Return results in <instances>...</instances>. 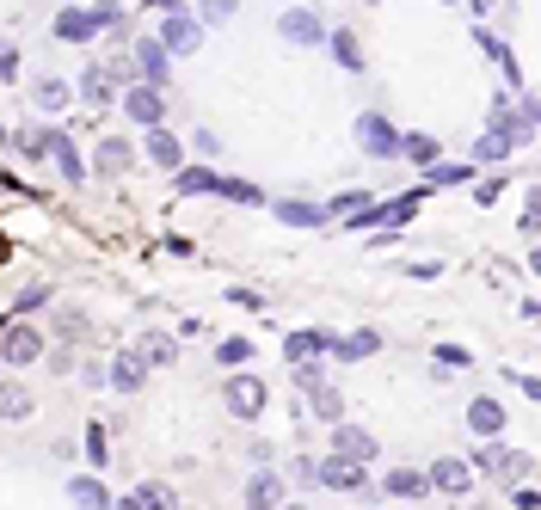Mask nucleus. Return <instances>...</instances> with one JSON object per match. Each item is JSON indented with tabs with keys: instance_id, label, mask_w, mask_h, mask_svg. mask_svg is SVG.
Returning a JSON list of instances; mask_svg holds the SVG:
<instances>
[{
	"instance_id": "1",
	"label": "nucleus",
	"mask_w": 541,
	"mask_h": 510,
	"mask_svg": "<svg viewBox=\"0 0 541 510\" xmlns=\"http://www.w3.org/2000/svg\"><path fill=\"white\" fill-rule=\"evenodd\" d=\"M117 19H124L117 0H105V6H93V13H87V6H68L62 19H56V37H62V43H87V37H99L105 25H117Z\"/></svg>"
},
{
	"instance_id": "2",
	"label": "nucleus",
	"mask_w": 541,
	"mask_h": 510,
	"mask_svg": "<svg viewBox=\"0 0 541 510\" xmlns=\"http://www.w3.org/2000/svg\"><path fill=\"white\" fill-rule=\"evenodd\" d=\"M222 400H228L234 418H259V412H265V381H259V375H234V381L222 387Z\"/></svg>"
},
{
	"instance_id": "3",
	"label": "nucleus",
	"mask_w": 541,
	"mask_h": 510,
	"mask_svg": "<svg viewBox=\"0 0 541 510\" xmlns=\"http://www.w3.org/2000/svg\"><path fill=\"white\" fill-rule=\"evenodd\" d=\"M0 357L6 363H37L43 357V339H37L32 326H0Z\"/></svg>"
},
{
	"instance_id": "4",
	"label": "nucleus",
	"mask_w": 541,
	"mask_h": 510,
	"mask_svg": "<svg viewBox=\"0 0 541 510\" xmlns=\"http://www.w3.org/2000/svg\"><path fill=\"white\" fill-rule=\"evenodd\" d=\"M160 43H167V50H179V56H191V50H203V32H197V19H185V13H167V25H160Z\"/></svg>"
},
{
	"instance_id": "5",
	"label": "nucleus",
	"mask_w": 541,
	"mask_h": 510,
	"mask_svg": "<svg viewBox=\"0 0 541 510\" xmlns=\"http://www.w3.org/2000/svg\"><path fill=\"white\" fill-rule=\"evenodd\" d=\"M124 111H130V117L142 123V130H154V123L167 117V105H160V87H135L130 99H124Z\"/></svg>"
},
{
	"instance_id": "6",
	"label": "nucleus",
	"mask_w": 541,
	"mask_h": 510,
	"mask_svg": "<svg viewBox=\"0 0 541 510\" xmlns=\"http://www.w3.org/2000/svg\"><path fill=\"white\" fill-rule=\"evenodd\" d=\"M283 37H289V43H320V37H326V25H320V13L289 6V13H283Z\"/></svg>"
},
{
	"instance_id": "7",
	"label": "nucleus",
	"mask_w": 541,
	"mask_h": 510,
	"mask_svg": "<svg viewBox=\"0 0 541 510\" xmlns=\"http://www.w3.org/2000/svg\"><path fill=\"white\" fill-rule=\"evenodd\" d=\"M357 141H363L370 154H400V136H394L381 117H357Z\"/></svg>"
},
{
	"instance_id": "8",
	"label": "nucleus",
	"mask_w": 541,
	"mask_h": 510,
	"mask_svg": "<svg viewBox=\"0 0 541 510\" xmlns=\"http://www.w3.org/2000/svg\"><path fill=\"white\" fill-rule=\"evenodd\" d=\"M333 442H338V455H351V461H375V437L370 431H351L344 418L333 424Z\"/></svg>"
},
{
	"instance_id": "9",
	"label": "nucleus",
	"mask_w": 541,
	"mask_h": 510,
	"mask_svg": "<svg viewBox=\"0 0 541 510\" xmlns=\"http://www.w3.org/2000/svg\"><path fill=\"white\" fill-rule=\"evenodd\" d=\"M43 154L56 160V172H62V178H74V185L87 178V167H80V154H74V141H68L62 130H50V148H43Z\"/></svg>"
},
{
	"instance_id": "10",
	"label": "nucleus",
	"mask_w": 541,
	"mask_h": 510,
	"mask_svg": "<svg viewBox=\"0 0 541 510\" xmlns=\"http://www.w3.org/2000/svg\"><path fill=\"white\" fill-rule=\"evenodd\" d=\"M412 215H418V191H412V197H394V204H381L375 215H357V222H375V228H406Z\"/></svg>"
},
{
	"instance_id": "11",
	"label": "nucleus",
	"mask_w": 541,
	"mask_h": 510,
	"mask_svg": "<svg viewBox=\"0 0 541 510\" xmlns=\"http://www.w3.org/2000/svg\"><path fill=\"white\" fill-rule=\"evenodd\" d=\"M314 479H326V486H338V492H357L363 486V461H351V455H338V461H326Z\"/></svg>"
},
{
	"instance_id": "12",
	"label": "nucleus",
	"mask_w": 541,
	"mask_h": 510,
	"mask_svg": "<svg viewBox=\"0 0 541 510\" xmlns=\"http://www.w3.org/2000/svg\"><path fill=\"white\" fill-rule=\"evenodd\" d=\"M167 43H154V37H142V43H135V62H142V68L135 74H148V80H154V87H160V80H167Z\"/></svg>"
},
{
	"instance_id": "13",
	"label": "nucleus",
	"mask_w": 541,
	"mask_h": 510,
	"mask_svg": "<svg viewBox=\"0 0 541 510\" xmlns=\"http://www.w3.org/2000/svg\"><path fill=\"white\" fill-rule=\"evenodd\" d=\"M468 424L480 431V437H492V431H505V406H499V400H473V406H468Z\"/></svg>"
},
{
	"instance_id": "14",
	"label": "nucleus",
	"mask_w": 541,
	"mask_h": 510,
	"mask_svg": "<svg viewBox=\"0 0 541 510\" xmlns=\"http://www.w3.org/2000/svg\"><path fill=\"white\" fill-rule=\"evenodd\" d=\"M142 369H148V363H142L135 351H124V357L111 363V387H124V394H135V387H142Z\"/></svg>"
},
{
	"instance_id": "15",
	"label": "nucleus",
	"mask_w": 541,
	"mask_h": 510,
	"mask_svg": "<svg viewBox=\"0 0 541 510\" xmlns=\"http://www.w3.org/2000/svg\"><path fill=\"white\" fill-rule=\"evenodd\" d=\"M0 418H13V424L32 418V394H25L19 381H0Z\"/></svg>"
},
{
	"instance_id": "16",
	"label": "nucleus",
	"mask_w": 541,
	"mask_h": 510,
	"mask_svg": "<svg viewBox=\"0 0 541 510\" xmlns=\"http://www.w3.org/2000/svg\"><path fill=\"white\" fill-rule=\"evenodd\" d=\"M80 93H87L93 105H111V99H117V74H111V68H87Z\"/></svg>"
},
{
	"instance_id": "17",
	"label": "nucleus",
	"mask_w": 541,
	"mask_h": 510,
	"mask_svg": "<svg viewBox=\"0 0 541 510\" xmlns=\"http://www.w3.org/2000/svg\"><path fill=\"white\" fill-rule=\"evenodd\" d=\"M431 486H437V492H468L473 474L462 468V461H437V468H431Z\"/></svg>"
},
{
	"instance_id": "18",
	"label": "nucleus",
	"mask_w": 541,
	"mask_h": 510,
	"mask_svg": "<svg viewBox=\"0 0 541 510\" xmlns=\"http://www.w3.org/2000/svg\"><path fill=\"white\" fill-rule=\"evenodd\" d=\"M307 394H314V418H320V424H338V418H344V400H338L326 381H314Z\"/></svg>"
},
{
	"instance_id": "19",
	"label": "nucleus",
	"mask_w": 541,
	"mask_h": 510,
	"mask_svg": "<svg viewBox=\"0 0 541 510\" xmlns=\"http://www.w3.org/2000/svg\"><path fill=\"white\" fill-rule=\"evenodd\" d=\"M93 167L124 172V167H130V141H124V136H105V141H99V154H93Z\"/></svg>"
},
{
	"instance_id": "20",
	"label": "nucleus",
	"mask_w": 541,
	"mask_h": 510,
	"mask_svg": "<svg viewBox=\"0 0 541 510\" xmlns=\"http://www.w3.org/2000/svg\"><path fill=\"white\" fill-rule=\"evenodd\" d=\"M68 498H74V505H87V510H105V505H111V492H105L99 479H68Z\"/></svg>"
},
{
	"instance_id": "21",
	"label": "nucleus",
	"mask_w": 541,
	"mask_h": 510,
	"mask_svg": "<svg viewBox=\"0 0 541 510\" xmlns=\"http://www.w3.org/2000/svg\"><path fill=\"white\" fill-rule=\"evenodd\" d=\"M148 160H154V167H179V141H172L160 123L148 130Z\"/></svg>"
},
{
	"instance_id": "22",
	"label": "nucleus",
	"mask_w": 541,
	"mask_h": 510,
	"mask_svg": "<svg viewBox=\"0 0 541 510\" xmlns=\"http://www.w3.org/2000/svg\"><path fill=\"white\" fill-rule=\"evenodd\" d=\"M130 510H172V486H135Z\"/></svg>"
},
{
	"instance_id": "23",
	"label": "nucleus",
	"mask_w": 541,
	"mask_h": 510,
	"mask_svg": "<svg viewBox=\"0 0 541 510\" xmlns=\"http://www.w3.org/2000/svg\"><path fill=\"white\" fill-rule=\"evenodd\" d=\"M277 215H283L289 228H320V222H326V209H314V204H277Z\"/></svg>"
},
{
	"instance_id": "24",
	"label": "nucleus",
	"mask_w": 541,
	"mask_h": 510,
	"mask_svg": "<svg viewBox=\"0 0 541 510\" xmlns=\"http://www.w3.org/2000/svg\"><path fill=\"white\" fill-rule=\"evenodd\" d=\"M388 492H394V498H418V492H431V479H425V474H406V468H394V474H388Z\"/></svg>"
},
{
	"instance_id": "25",
	"label": "nucleus",
	"mask_w": 541,
	"mask_h": 510,
	"mask_svg": "<svg viewBox=\"0 0 541 510\" xmlns=\"http://www.w3.org/2000/svg\"><path fill=\"white\" fill-rule=\"evenodd\" d=\"M333 351L351 363V357H375V351H381V339H375V332H351V339H338Z\"/></svg>"
},
{
	"instance_id": "26",
	"label": "nucleus",
	"mask_w": 541,
	"mask_h": 510,
	"mask_svg": "<svg viewBox=\"0 0 541 510\" xmlns=\"http://www.w3.org/2000/svg\"><path fill=\"white\" fill-rule=\"evenodd\" d=\"M135 357H142V363H154V369H160V363H172V339H160V332H148V339L135 344Z\"/></svg>"
},
{
	"instance_id": "27",
	"label": "nucleus",
	"mask_w": 541,
	"mask_h": 510,
	"mask_svg": "<svg viewBox=\"0 0 541 510\" xmlns=\"http://www.w3.org/2000/svg\"><path fill=\"white\" fill-rule=\"evenodd\" d=\"M333 56H338V62H344L351 74L363 68V50H357V37H351V32H333Z\"/></svg>"
},
{
	"instance_id": "28",
	"label": "nucleus",
	"mask_w": 541,
	"mask_h": 510,
	"mask_svg": "<svg viewBox=\"0 0 541 510\" xmlns=\"http://www.w3.org/2000/svg\"><path fill=\"white\" fill-rule=\"evenodd\" d=\"M326 344H333V339H320V332H289L283 351H289V363H296V357H314V351H326Z\"/></svg>"
},
{
	"instance_id": "29",
	"label": "nucleus",
	"mask_w": 541,
	"mask_h": 510,
	"mask_svg": "<svg viewBox=\"0 0 541 510\" xmlns=\"http://www.w3.org/2000/svg\"><path fill=\"white\" fill-rule=\"evenodd\" d=\"M400 154H406V160H425V167H431V160H437V141H431V136H400Z\"/></svg>"
},
{
	"instance_id": "30",
	"label": "nucleus",
	"mask_w": 541,
	"mask_h": 510,
	"mask_svg": "<svg viewBox=\"0 0 541 510\" xmlns=\"http://www.w3.org/2000/svg\"><path fill=\"white\" fill-rule=\"evenodd\" d=\"M246 498H252V505H277V498H283V486H277L270 474H259L252 486H246Z\"/></svg>"
},
{
	"instance_id": "31",
	"label": "nucleus",
	"mask_w": 541,
	"mask_h": 510,
	"mask_svg": "<svg viewBox=\"0 0 541 510\" xmlns=\"http://www.w3.org/2000/svg\"><path fill=\"white\" fill-rule=\"evenodd\" d=\"M37 105H43V111H62L68 87H62V80H37Z\"/></svg>"
},
{
	"instance_id": "32",
	"label": "nucleus",
	"mask_w": 541,
	"mask_h": 510,
	"mask_svg": "<svg viewBox=\"0 0 541 510\" xmlns=\"http://www.w3.org/2000/svg\"><path fill=\"white\" fill-rule=\"evenodd\" d=\"M449 369H468V351L462 344H443L437 351V375H449Z\"/></svg>"
},
{
	"instance_id": "33",
	"label": "nucleus",
	"mask_w": 541,
	"mask_h": 510,
	"mask_svg": "<svg viewBox=\"0 0 541 510\" xmlns=\"http://www.w3.org/2000/svg\"><path fill=\"white\" fill-rule=\"evenodd\" d=\"M363 209H370V197H363V191H351V197H338V204H333V215H344V222H357Z\"/></svg>"
},
{
	"instance_id": "34",
	"label": "nucleus",
	"mask_w": 541,
	"mask_h": 510,
	"mask_svg": "<svg viewBox=\"0 0 541 510\" xmlns=\"http://www.w3.org/2000/svg\"><path fill=\"white\" fill-rule=\"evenodd\" d=\"M510 461H517L510 449H486V455H480V468H486V474H510Z\"/></svg>"
},
{
	"instance_id": "35",
	"label": "nucleus",
	"mask_w": 541,
	"mask_h": 510,
	"mask_svg": "<svg viewBox=\"0 0 541 510\" xmlns=\"http://www.w3.org/2000/svg\"><path fill=\"white\" fill-rule=\"evenodd\" d=\"M87 455H93V468H105V455H111V442H105V431H99V424L87 431Z\"/></svg>"
},
{
	"instance_id": "36",
	"label": "nucleus",
	"mask_w": 541,
	"mask_h": 510,
	"mask_svg": "<svg viewBox=\"0 0 541 510\" xmlns=\"http://www.w3.org/2000/svg\"><path fill=\"white\" fill-rule=\"evenodd\" d=\"M179 185H185V191H222V178H215V172H185Z\"/></svg>"
},
{
	"instance_id": "37",
	"label": "nucleus",
	"mask_w": 541,
	"mask_h": 510,
	"mask_svg": "<svg viewBox=\"0 0 541 510\" xmlns=\"http://www.w3.org/2000/svg\"><path fill=\"white\" fill-rule=\"evenodd\" d=\"M215 357H222V363H246V357H252V344H246V339H228Z\"/></svg>"
},
{
	"instance_id": "38",
	"label": "nucleus",
	"mask_w": 541,
	"mask_h": 510,
	"mask_svg": "<svg viewBox=\"0 0 541 510\" xmlns=\"http://www.w3.org/2000/svg\"><path fill=\"white\" fill-rule=\"evenodd\" d=\"M19 148H25V154H32V160H37V154L50 148V130H25V136H19Z\"/></svg>"
},
{
	"instance_id": "39",
	"label": "nucleus",
	"mask_w": 541,
	"mask_h": 510,
	"mask_svg": "<svg viewBox=\"0 0 541 510\" xmlns=\"http://www.w3.org/2000/svg\"><path fill=\"white\" fill-rule=\"evenodd\" d=\"M468 167H431V185H462Z\"/></svg>"
},
{
	"instance_id": "40",
	"label": "nucleus",
	"mask_w": 541,
	"mask_h": 510,
	"mask_svg": "<svg viewBox=\"0 0 541 510\" xmlns=\"http://www.w3.org/2000/svg\"><path fill=\"white\" fill-rule=\"evenodd\" d=\"M50 302V289H25V296H19V307H13V314H32V307H43Z\"/></svg>"
},
{
	"instance_id": "41",
	"label": "nucleus",
	"mask_w": 541,
	"mask_h": 510,
	"mask_svg": "<svg viewBox=\"0 0 541 510\" xmlns=\"http://www.w3.org/2000/svg\"><path fill=\"white\" fill-rule=\"evenodd\" d=\"M13 74H19V50L6 43V50H0V80H13Z\"/></svg>"
},
{
	"instance_id": "42",
	"label": "nucleus",
	"mask_w": 541,
	"mask_h": 510,
	"mask_svg": "<svg viewBox=\"0 0 541 510\" xmlns=\"http://www.w3.org/2000/svg\"><path fill=\"white\" fill-rule=\"evenodd\" d=\"M203 13H209V19H228V13H234V0H203Z\"/></svg>"
},
{
	"instance_id": "43",
	"label": "nucleus",
	"mask_w": 541,
	"mask_h": 510,
	"mask_svg": "<svg viewBox=\"0 0 541 510\" xmlns=\"http://www.w3.org/2000/svg\"><path fill=\"white\" fill-rule=\"evenodd\" d=\"M6 252H13V246H6V234H0V265H6Z\"/></svg>"
}]
</instances>
